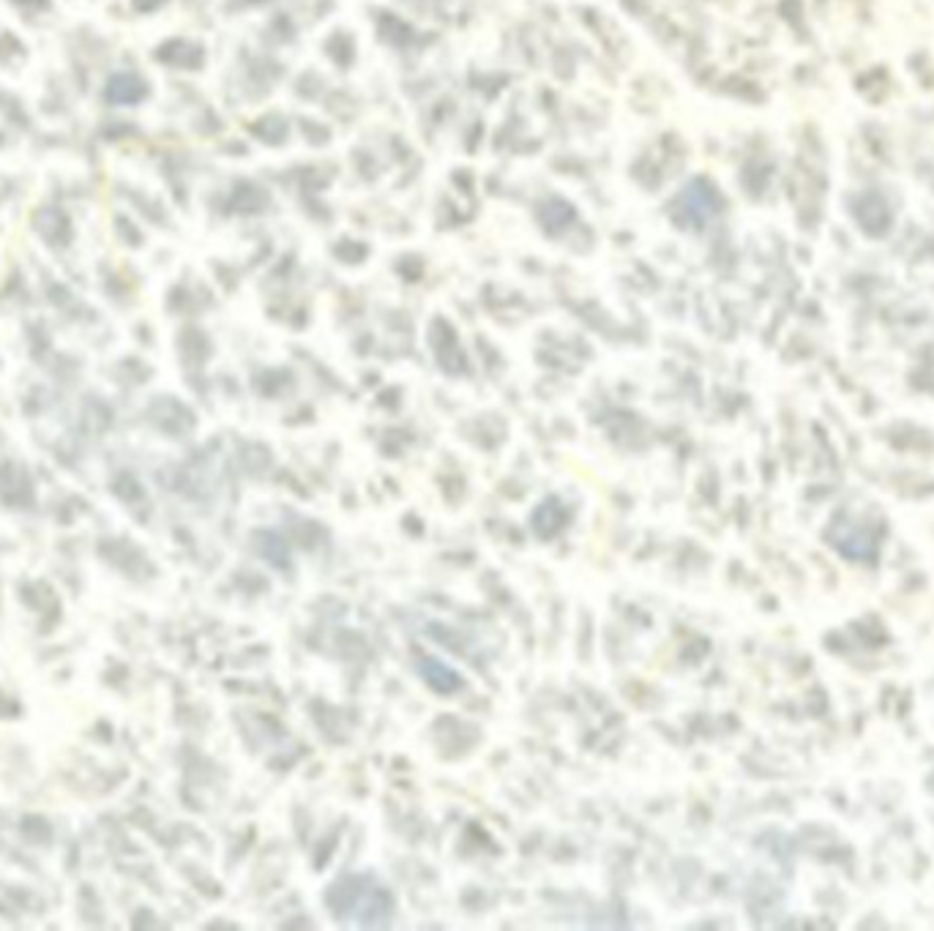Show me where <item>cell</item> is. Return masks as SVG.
<instances>
[{"label": "cell", "mask_w": 934, "mask_h": 931, "mask_svg": "<svg viewBox=\"0 0 934 931\" xmlns=\"http://www.w3.org/2000/svg\"><path fill=\"white\" fill-rule=\"evenodd\" d=\"M328 904H331V912L339 921L356 923V926L386 923L388 912H391L388 893L364 877H347L339 885H334V891L328 893Z\"/></svg>", "instance_id": "cell-1"}]
</instances>
